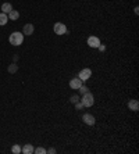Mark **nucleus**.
<instances>
[{
  "label": "nucleus",
  "mask_w": 139,
  "mask_h": 154,
  "mask_svg": "<svg viewBox=\"0 0 139 154\" xmlns=\"http://www.w3.org/2000/svg\"><path fill=\"white\" fill-rule=\"evenodd\" d=\"M8 42H10V45H13V46H21L22 42H24V33L15 31V32H13L10 35Z\"/></svg>",
  "instance_id": "nucleus-1"
},
{
  "label": "nucleus",
  "mask_w": 139,
  "mask_h": 154,
  "mask_svg": "<svg viewBox=\"0 0 139 154\" xmlns=\"http://www.w3.org/2000/svg\"><path fill=\"white\" fill-rule=\"evenodd\" d=\"M79 100H81V103L84 104V107H92L95 104V96L91 92H88V93L82 94V99H79Z\"/></svg>",
  "instance_id": "nucleus-2"
},
{
  "label": "nucleus",
  "mask_w": 139,
  "mask_h": 154,
  "mask_svg": "<svg viewBox=\"0 0 139 154\" xmlns=\"http://www.w3.org/2000/svg\"><path fill=\"white\" fill-rule=\"evenodd\" d=\"M53 31H54L56 35H67V26L66 24H63V22H56L54 25H53Z\"/></svg>",
  "instance_id": "nucleus-3"
},
{
  "label": "nucleus",
  "mask_w": 139,
  "mask_h": 154,
  "mask_svg": "<svg viewBox=\"0 0 139 154\" xmlns=\"http://www.w3.org/2000/svg\"><path fill=\"white\" fill-rule=\"evenodd\" d=\"M92 76V69L91 68H84V69H81L79 74H78V78L82 81V82H86L89 78Z\"/></svg>",
  "instance_id": "nucleus-4"
},
{
  "label": "nucleus",
  "mask_w": 139,
  "mask_h": 154,
  "mask_svg": "<svg viewBox=\"0 0 139 154\" xmlns=\"http://www.w3.org/2000/svg\"><path fill=\"white\" fill-rule=\"evenodd\" d=\"M86 43H88V46L92 47V49H97L99 45H100V39L97 38V36H95V35H91L88 38V40H86Z\"/></svg>",
  "instance_id": "nucleus-5"
},
{
  "label": "nucleus",
  "mask_w": 139,
  "mask_h": 154,
  "mask_svg": "<svg viewBox=\"0 0 139 154\" xmlns=\"http://www.w3.org/2000/svg\"><path fill=\"white\" fill-rule=\"evenodd\" d=\"M82 121L86 124V125H89V126H93L96 124V118H95V115H92V114H89V112H86V114H84L82 115Z\"/></svg>",
  "instance_id": "nucleus-6"
},
{
  "label": "nucleus",
  "mask_w": 139,
  "mask_h": 154,
  "mask_svg": "<svg viewBox=\"0 0 139 154\" xmlns=\"http://www.w3.org/2000/svg\"><path fill=\"white\" fill-rule=\"evenodd\" d=\"M82 83H84V82H82V81H81V79L77 76V78H73L71 81H70V88H71V89H74V90H78V89H79V86L82 85Z\"/></svg>",
  "instance_id": "nucleus-7"
},
{
  "label": "nucleus",
  "mask_w": 139,
  "mask_h": 154,
  "mask_svg": "<svg viewBox=\"0 0 139 154\" xmlns=\"http://www.w3.org/2000/svg\"><path fill=\"white\" fill-rule=\"evenodd\" d=\"M35 32V26L32 25V24H25L24 25V28H22V33H24V36H31L32 33Z\"/></svg>",
  "instance_id": "nucleus-8"
},
{
  "label": "nucleus",
  "mask_w": 139,
  "mask_h": 154,
  "mask_svg": "<svg viewBox=\"0 0 139 154\" xmlns=\"http://www.w3.org/2000/svg\"><path fill=\"white\" fill-rule=\"evenodd\" d=\"M128 108L131 111H138L139 110V101L135 100V99H132V100L128 101Z\"/></svg>",
  "instance_id": "nucleus-9"
},
{
  "label": "nucleus",
  "mask_w": 139,
  "mask_h": 154,
  "mask_svg": "<svg viewBox=\"0 0 139 154\" xmlns=\"http://www.w3.org/2000/svg\"><path fill=\"white\" fill-rule=\"evenodd\" d=\"M7 15H8V20H11V21H17V20L20 18V11H17V10H14V8H13V10H11Z\"/></svg>",
  "instance_id": "nucleus-10"
},
{
  "label": "nucleus",
  "mask_w": 139,
  "mask_h": 154,
  "mask_svg": "<svg viewBox=\"0 0 139 154\" xmlns=\"http://www.w3.org/2000/svg\"><path fill=\"white\" fill-rule=\"evenodd\" d=\"M21 153L24 154H32L33 153V146L32 144H24L21 147Z\"/></svg>",
  "instance_id": "nucleus-11"
},
{
  "label": "nucleus",
  "mask_w": 139,
  "mask_h": 154,
  "mask_svg": "<svg viewBox=\"0 0 139 154\" xmlns=\"http://www.w3.org/2000/svg\"><path fill=\"white\" fill-rule=\"evenodd\" d=\"M11 10H13V4H11V3H3V4H2V13L8 14Z\"/></svg>",
  "instance_id": "nucleus-12"
},
{
  "label": "nucleus",
  "mask_w": 139,
  "mask_h": 154,
  "mask_svg": "<svg viewBox=\"0 0 139 154\" xmlns=\"http://www.w3.org/2000/svg\"><path fill=\"white\" fill-rule=\"evenodd\" d=\"M7 71H8V74H15V72L18 71V65H17V63H11V64L8 65Z\"/></svg>",
  "instance_id": "nucleus-13"
},
{
  "label": "nucleus",
  "mask_w": 139,
  "mask_h": 154,
  "mask_svg": "<svg viewBox=\"0 0 139 154\" xmlns=\"http://www.w3.org/2000/svg\"><path fill=\"white\" fill-rule=\"evenodd\" d=\"M7 22H8V15L4 14V13H0V26L6 25Z\"/></svg>",
  "instance_id": "nucleus-14"
},
{
  "label": "nucleus",
  "mask_w": 139,
  "mask_h": 154,
  "mask_svg": "<svg viewBox=\"0 0 139 154\" xmlns=\"http://www.w3.org/2000/svg\"><path fill=\"white\" fill-rule=\"evenodd\" d=\"M11 153L13 154H20L21 153V146H20V144H13V147H11Z\"/></svg>",
  "instance_id": "nucleus-15"
},
{
  "label": "nucleus",
  "mask_w": 139,
  "mask_h": 154,
  "mask_svg": "<svg viewBox=\"0 0 139 154\" xmlns=\"http://www.w3.org/2000/svg\"><path fill=\"white\" fill-rule=\"evenodd\" d=\"M78 92H79L81 94H85V93H88L89 89H88V86L85 85V83H82V85L79 86V89H78Z\"/></svg>",
  "instance_id": "nucleus-16"
},
{
  "label": "nucleus",
  "mask_w": 139,
  "mask_h": 154,
  "mask_svg": "<svg viewBox=\"0 0 139 154\" xmlns=\"http://www.w3.org/2000/svg\"><path fill=\"white\" fill-rule=\"evenodd\" d=\"M33 153L35 154H46V149L39 146V147H36V149H33Z\"/></svg>",
  "instance_id": "nucleus-17"
},
{
  "label": "nucleus",
  "mask_w": 139,
  "mask_h": 154,
  "mask_svg": "<svg viewBox=\"0 0 139 154\" xmlns=\"http://www.w3.org/2000/svg\"><path fill=\"white\" fill-rule=\"evenodd\" d=\"M70 101L73 104H75L77 101H79V96H78V94H73V96L70 97Z\"/></svg>",
  "instance_id": "nucleus-18"
},
{
  "label": "nucleus",
  "mask_w": 139,
  "mask_h": 154,
  "mask_svg": "<svg viewBox=\"0 0 139 154\" xmlns=\"http://www.w3.org/2000/svg\"><path fill=\"white\" fill-rule=\"evenodd\" d=\"M75 108H77V110H82V108H84V104L81 103V100L75 103Z\"/></svg>",
  "instance_id": "nucleus-19"
},
{
  "label": "nucleus",
  "mask_w": 139,
  "mask_h": 154,
  "mask_svg": "<svg viewBox=\"0 0 139 154\" xmlns=\"http://www.w3.org/2000/svg\"><path fill=\"white\" fill-rule=\"evenodd\" d=\"M46 153H48V154H54V153H57V150H56L54 147H50V149H48V150H46Z\"/></svg>",
  "instance_id": "nucleus-20"
},
{
  "label": "nucleus",
  "mask_w": 139,
  "mask_h": 154,
  "mask_svg": "<svg viewBox=\"0 0 139 154\" xmlns=\"http://www.w3.org/2000/svg\"><path fill=\"white\" fill-rule=\"evenodd\" d=\"M18 58H20L18 54H14V56H13V63H17V61H18Z\"/></svg>",
  "instance_id": "nucleus-21"
},
{
  "label": "nucleus",
  "mask_w": 139,
  "mask_h": 154,
  "mask_svg": "<svg viewBox=\"0 0 139 154\" xmlns=\"http://www.w3.org/2000/svg\"><path fill=\"white\" fill-rule=\"evenodd\" d=\"M97 49H99V50H100V51H104V50H106V47L103 46L102 43H100V45H99V47H97Z\"/></svg>",
  "instance_id": "nucleus-22"
},
{
  "label": "nucleus",
  "mask_w": 139,
  "mask_h": 154,
  "mask_svg": "<svg viewBox=\"0 0 139 154\" xmlns=\"http://www.w3.org/2000/svg\"><path fill=\"white\" fill-rule=\"evenodd\" d=\"M134 11H135V14H139V7H138V6L134 8Z\"/></svg>",
  "instance_id": "nucleus-23"
}]
</instances>
